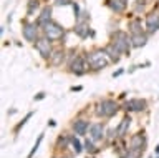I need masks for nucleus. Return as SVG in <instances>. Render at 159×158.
<instances>
[{
    "label": "nucleus",
    "mask_w": 159,
    "mask_h": 158,
    "mask_svg": "<svg viewBox=\"0 0 159 158\" xmlns=\"http://www.w3.org/2000/svg\"><path fill=\"white\" fill-rule=\"evenodd\" d=\"M131 42H133L134 47H144V45H146V42H148V37L143 35V33H134L133 38H131Z\"/></svg>",
    "instance_id": "15"
},
{
    "label": "nucleus",
    "mask_w": 159,
    "mask_h": 158,
    "mask_svg": "<svg viewBox=\"0 0 159 158\" xmlns=\"http://www.w3.org/2000/svg\"><path fill=\"white\" fill-rule=\"evenodd\" d=\"M71 143H73V150H75V153H76V155H80V153L83 151V146H81V143L78 141V138H71Z\"/></svg>",
    "instance_id": "20"
},
{
    "label": "nucleus",
    "mask_w": 159,
    "mask_h": 158,
    "mask_svg": "<svg viewBox=\"0 0 159 158\" xmlns=\"http://www.w3.org/2000/svg\"><path fill=\"white\" fill-rule=\"evenodd\" d=\"M38 23H30V22H25L23 23V28H22V33H23V38L28 42H35L37 40V35H38Z\"/></svg>",
    "instance_id": "5"
},
{
    "label": "nucleus",
    "mask_w": 159,
    "mask_h": 158,
    "mask_svg": "<svg viewBox=\"0 0 159 158\" xmlns=\"http://www.w3.org/2000/svg\"><path fill=\"white\" fill-rule=\"evenodd\" d=\"M58 5H68V3H70V0H58Z\"/></svg>",
    "instance_id": "24"
},
{
    "label": "nucleus",
    "mask_w": 159,
    "mask_h": 158,
    "mask_svg": "<svg viewBox=\"0 0 159 158\" xmlns=\"http://www.w3.org/2000/svg\"><path fill=\"white\" fill-rule=\"evenodd\" d=\"M129 28H131L133 35H134V33H143V30H141V23H139V20L131 22V23H129Z\"/></svg>",
    "instance_id": "19"
},
{
    "label": "nucleus",
    "mask_w": 159,
    "mask_h": 158,
    "mask_svg": "<svg viewBox=\"0 0 159 158\" xmlns=\"http://www.w3.org/2000/svg\"><path fill=\"white\" fill-rule=\"evenodd\" d=\"M96 113H98L99 117L111 118L113 115H116V113H118V105H116V102H113V100H103V102L98 105Z\"/></svg>",
    "instance_id": "2"
},
{
    "label": "nucleus",
    "mask_w": 159,
    "mask_h": 158,
    "mask_svg": "<svg viewBox=\"0 0 159 158\" xmlns=\"http://www.w3.org/2000/svg\"><path fill=\"white\" fill-rule=\"evenodd\" d=\"M84 146H86V150H88L89 153H96V151H98V148L93 145L91 140H86V141H84Z\"/></svg>",
    "instance_id": "22"
},
{
    "label": "nucleus",
    "mask_w": 159,
    "mask_h": 158,
    "mask_svg": "<svg viewBox=\"0 0 159 158\" xmlns=\"http://www.w3.org/2000/svg\"><path fill=\"white\" fill-rule=\"evenodd\" d=\"M75 33H78V35L81 37V38L88 37V33H89L88 23H76V27H75Z\"/></svg>",
    "instance_id": "17"
},
{
    "label": "nucleus",
    "mask_w": 159,
    "mask_h": 158,
    "mask_svg": "<svg viewBox=\"0 0 159 158\" xmlns=\"http://www.w3.org/2000/svg\"><path fill=\"white\" fill-rule=\"evenodd\" d=\"M156 153H157V155H159V145L156 146Z\"/></svg>",
    "instance_id": "27"
},
{
    "label": "nucleus",
    "mask_w": 159,
    "mask_h": 158,
    "mask_svg": "<svg viewBox=\"0 0 159 158\" xmlns=\"http://www.w3.org/2000/svg\"><path fill=\"white\" fill-rule=\"evenodd\" d=\"M106 5L114 13H123L128 7V0H106Z\"/></svg>",
    "instance_id": "9"
},
{
    "label": "nucleus",
    "mask_w": 159,
    "mask_h": 158,
    "mask_svg": "<svg viewBox=\"0 0 159 158\" xmlns=\"http://www.w3.org/2000/svg\"><path fill=\"white\" fill-rule=\"evenodd\" d=\"M50 20H52V7H45L42 10V13H40L37 23L38 25H45V23H48Z\"/></svg>",
    "instance_id": "13"
},
{
    "label": "nucleus",
    "mask_w": 159,
    "mask_h": 158,
    "mask_svg": "<svg viewBox=\"0 0 159 158\" xmlns=\"http://www.w3.org/2000/svg\"><path fill=\"white\" fill-rule=\"evenodd\" d=\"M104 52L108 53V57L111 58L113 62H118V60H119V50H118L116 47H114V43H111V45H108Z\"/></svg>",
    "instance_id": "16"
},
{
    "label": "nucleus",
    "mask_w": 159,
    "mask_h": 158,
    "mask_svg": "<svg viewBox=\"0 0 159 158\" xmlns=\"http://www.w3.org/2000/svg\"><path fill=\"white\" fill-rule=\"evenodd\" d=\"M114 47L119 52H129V38L124 32H116L114 33Z\"/></svg>",
    "instance_id": "6"
},
{
    "label": "nucleus",
    "mask_w": 159,
    "mask_h": 158,
    "mask_svg": "<svg viewBox=\"0 0 159 158\" xmlns=\"http://www.w3.org/2000/svg\"><path fill=\"white\" fill-rule=\"evenodd\" d=\"M73 128H75V132H76L78 135H84L86 130L89 128V123L86 120H76L73 123Z\"/></svg>",
    "instance_id": "14"
},
{
    "label": "nucleus",
    "mask_w": 159,
    "mask_h": 158,
    "mask_svg": "<svg viewBox=\"0 0 159 158\" xmlns=\"http://www.w3.org/2000/svg\"><path fill=\"white\" fill-rule=\"evenodd\" d=\"M121 73H123V70H118V72H114V73H113V77L116 78V77H119V75H121Z\"/></svg>",
    "instance_id": "26"
},
{
    "label": "nucleus",
    "mask_w": 159,
    "mask_h": 158,
    "mask_svg": "<svg viewBox=\"0 0 159 158\" xmlns=\"http://www.w3.org/2000/svg\"><path fill=\"white\" fill-rule=\"evenodd\" d=\"M42 98H45V93H38V95L35 97V100H42Z\"/></svg>",
    "instance_id": "25"
},
{
    "label": "nucleus",
    "mask_w": 159,
    "mask_h": 158,
    "mask_svg": "<svg viewBox=\"0 0 159 158\" xmlns=\"http://www.w3.org/2000/svg\"><path fill=\"white\" fill-rule=\"evenodd\" d=\"M42 140H43V133H42V135L38 136V140H37V143H35V145H33V148H32V151H30V155H28V158H32V156L35 155V151L38 150V146H40V143H42Z\"/></svg>",
    "instance_id": "21"
},
{
    "label": "nucleus",
    "mask_w": 159,
    "mask_h": 158,
    "mask_svg": "<svg viewBox=\"0 0 159 158\" xmlns=\"http://www.w3.org/2000/svg\"><path fill=\"white\" fill-rule=\"evenodd\" d=\"M129 123H131V118H129V117H124V118H123V122H121V125H119V127H118V130H116V132H118V136L126 135Z\"/></svg>",
    "instance_id": "18"
},
{
    "label": "nucleus",
    "mask_w": 159,
    "mask_h": 158,
    "mask_svg": "<svg viewBox=\"0 0 159 158\" xmlns=\"http://www.w3.org/2000/svg\"><path fill=\"white\" fill-rule=\"evenodd\" d=\"M126 107H128V110H131V112H141L146 108V102H144L143 98H131V100L126 103Z\"/></svg>",
    "instance_id": "10"
},
{
    "label": "nucleus",
    "mask_w": 159,
    "mask_h": 158,
    "mask_svg": "<svg viewBox=\"0 0 159 158\" xmlns=\"http://www.w3.org/2000/svg\"><path fill=\"white\" fill-rule=\"evenodd\" d=\"M88 62H89V67L93 70H99V68L108 65V53L103 50H96V52L88 55Z\"/></svg>",
    "instance_id": "1"
},
{
    "label": "nucleus",
    "mask_w": 159,
    "mask_h": 158,
    "mask_svg": "<svg viewBox=\"0 0 159 158\" xmlns=\"http://www.w3.org/2000/svg\"><path fill=\"white\" fill-rule=\"evenodd\" d=\"M32 115H33V112H30V113H27V117H25L23 120H22V122H20L18 125H17V128H15V132H18L20 128H22V127L25 125V123H27V120H30V118H32Z\"/></svg>",
    "instance_id": "23"
},
{
    "label": "nucleus",
    "mask_w": 159,
    "mask_h": 158,
    "mask_svg": "<svg viewBox=\"0 0 159 158\" xmlns=\"http://www.w3.org/2000/svg\"><path fill=\"white\" fill-rule=\"evenodd\" d=\"M89 130H91V138L93 140H101L103 138V133H104L103 123H94V125L89 127Z\"/></svg>",
    "instance_id": "12"
},
{
    "label": "nucleus",
    "mask_w": 159,
    "mask_h": 158,
    "mask_svg": "<svg viewBox=\"0 0 159 158\" xmlns=\"http://www.w3.org/2000/svg\"><path fill=\"white\" fill-rule=\"evenodd\" d=\"M143 146H144V136H143V133H138V135H134L131 138V148H129L128 156H131V158L139 156V151L144 150Z\"/></svg>",
    "instance_id": "3"
},
{
    "label": "nucleus",
    "mask_w": 159,
    "mask_h": 158,
    "mask_svg": "<svg viewBox=\"0 0 159 158\" xmlns=\"http://www.w3.org/2000/svg\"><path fill=\"white\" fill-rule=\"evenodd\" d=\"M146 28L151 33L159 30V12H152L146 17Z\"/></svg>",
    "instance_id": "8"
},
{
    "label": "nucleus",
    "mask_w": 159,
    "mask_h": 158,
    "mask_svg": "<svg viewBox=\"0 0 159 158\" xmlns=\"http://www.w3.org/2000/svg\"><path fill=\"white\" fill-rule=\"evenodd\" d=\"M71 70L76 73V75H83L84 70H86V65H84V60L81 57H76L75 60L71 62Z\"/></svg>",
    "instance_id": "11"
},
{
    "label": "nucleus",
    "mask_w": 159,
    "mask_h": 158,
    "mask_svg": "<svg viewBox=\"0 0 159 158\" xmlns=\"http://www.w3.org/2000/svg\"><path fill=\"white\" fill-rule=\"evenodd\" d=\"M45 37L50 38V40H57V38L63 37V28L58 25V23H55L50 20L48 23H45Z\"/></svg>",
    "instance_id": "4"
},
{
    "label": "nucleus",
    "mask_w": 159,
    "mask_h": 158,
    "mask_svg": "<svg viewBox=\"0 0 159 158\" xmlns=\"http://www.w3.org/2000/svg\"><path fill=\"white\" fill-rule=\"evenodd\" d=\"M37 50L40 52V55L48 58L52 57V45H50V38H40V40H37Z\"/></svg>",
    "instance_id": "7"
}]
</instances>
